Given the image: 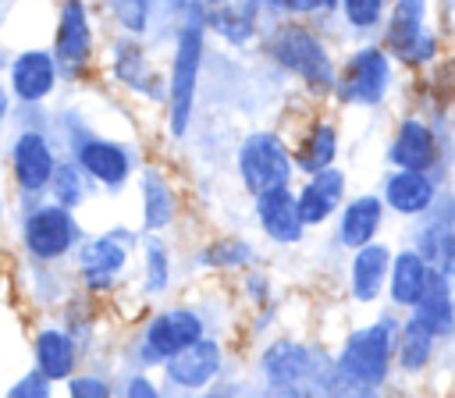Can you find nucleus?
Instances as JSON below:
<instances>
[{
  "label": "nucleus",
  "mask_w": 455,
  "mask_h": 398,
  "mask_svg": "<svg viewBox=\"0 0 455 398\" xmlns=\"http://www.w3.org/2000/svg\"><path fill=\"white\" fill-rule=\"evenodd\" d=\"M395 341H398V323L391 316L352 330L345 338L338 359H334L338 387L355 391V394L380 391L391 377V366H395Z\"/></svg>",
  "instance_id": "1"
},
{
  "label": "nucleus",
  "mask_w": 455,
  "mask_h": 398,
  "mask_svg": "<svg viewBox=\"0 0 455 398\" xmlns=\"http://www.w3.org/2000/svg\"><path fill=\"white\" fill-rule=\"evenodd\" d=\"M206 11H188L174 36L171 53V78H167V128L174 139L188 131L196 92H199V68H203V39H206Z\"/></svg>",
  "instance_id": "2"
},
{
  "label": "nucleus",
  "mask_w": 455,
  "mask_h": 398,
  "mask_svg": "<svg viewBox=\"0 0 455 398\" xmlns=\"http://www.w3.org/2000/svg\"><path fill=\"white\" fill-rule=\"evenodd\" d=\"M267 57L284 68L288 75H295L309 92H320V96H334V85H338V68L323 46V39L316 32H309L306 25H277L267 43H263Z\"/></svg>",
  "instance_id": "3"
},
{
  "label": "nucleus",
  "mask_w": 455,
  "mask_h": 398,
  "mask_svg": "<svg viewBox=\"0 0 455 398\" xmlns=\"http://www.w3.org/2000/svg\"><path fill=\"white\" fill-rule=\"evenodd\" d=\"M82 242V227L64 203H39L21 217V249L36 263H60Z\"/></svg>",
  "instance_id": "4"
},
{
  "label": "nucleus",
  "mask_w": 455,
  "mask_h": 398,
  "mask_svg": "<svg viewBox=\"0 0 455 398\" xmlns=\"http://www.w3.org/2000/svg\"><path fill=\"white\" fill-rule=\"evenodd\" d=\"M238 178H242V188L256 199L270 188H281V185H291V174L299 171L295 167V153L284 146V139L277 131H252L242 139L238 146Z\"/></svg>",
  "instance_id": "5"
},
{
  "label": "nucleus",
  "mask_w": 455,
  "mask_h": 398,
  "mask_svg": "<svg viewBox=\"0 0 455 398\" xmlns=\"http://www.w3.org/2000/svg\"><path fill=\"white\" fill-rule=\"evenodd\" d=\"M391 89V50L377 43H363L341 68L334 100L341 107H377Z\"/></svg>",
  "instance_id": "6"
},
{
  "label": "nucleus",
  "mask_w": 455,
  "mask_h": 398,
  "mask_svg": "<svg viewBox=\"0 0 455 398\" xmlns=\"http://www.w3.org/2000/svg\"><path fill=\"white\" fill-rule=\"evenodd\" d=\"M203 334H206V323L196 309H188V306L160 309L156 316H149V323L135 338V366H142V370L164 366L174 352H181L185 345H192Z\"/></svg>",
  "instance_id": "7"
},
{
  "label": "nucleus",
  "mask_w": 455,
  "mask_h": 398,
  "mask_svg": "<svg viewBox=\"0 0 455 398\" xmlns=\"http://www.w3.org/2000/svg\"><path fill=\"white\" fill-rule=\"evenodd\" d=\"M384 43L402 64H430L437 57V36L427 25V0H391L384 18Z\"/></svg>",
  "instance_id": "8"
},
{
  "label": "nucleus",
  "mask_w": 455,
  "mask_h": 398,
  "mask_svg": "<svg viewBox=\"0 0 455 398\" xmlns=\"http://www.w3.org/2000/svg\"><path fill=\"white\" fill-rule=\"evenodd\" d=\"M132 259V235L128 231H103L92 238H82L75 249V267H78V281L92 291H107L114 288Z\"/></svg>",
  "instance_id": "9"
},
{
  "label": "nucleus",
  "mask_w": 455,
  "mask_h": 398,
  "mask_svg": "<svg viewBox=\"0 0 455 398\" xmlns=\"http://www.w3.org/2000/svg\"><path fill=\"white\" fill-rule=\"evenodd\" d=\"M259 377L270 391L281 394H302L316 387V352L302 341L277 338L259 352Z\"/></svg>",
  "instance_id": "10"
},
{
  "label": "nucleus",
  "mask_w": 455,
  "mask_h": 398,
  "mask_svg": "<svg viewBox=\"0 0 455 398\" xmlns=\"http://www.w3.org/2000/svg\"><path fill=\"white\" fill-rule=\"evenodd\" d=\"M220 373H224V348L210 334L196 338L164 362V380L174 391H206Z\"/></svg>",
  "instance_id": "11"
},
{
  "label": "nucleus",
  "mask_w": 455,
  "mask_h": 398,
  "mask_svg": "<svg viewBox=\"0 0 455 398\" xmlns=\"http://www.w3.org/2000/svg\"><path fill=\"white\" fill-rule=\"evenodd\" d=\"M53 174H57V156H53L50 139L36 128L18 131L14 142H11V178H14V185L25 195H39L43 188H50Z\"/></svg>",
  "instance_id": "12"
},
{
  "label": "nucleus",
  "mask_w": 455,
  "mask_h": 398,
  "mask_svg": "<svg viewBox=\"0 0 455 398\" xmlns=\"http://www.w3.org/2000/svg\"><path fill=\"white\" fill-rule=\"evenodd\" d=\"M57 64L64 75H78L89 57H92V21L85 0H60L57 7V28H53V46Z\"/></svg>",
  "instance_id": "13"
},
{
  "label": "nucleus",
  "mask_w": 455,
  "mask_h": 398,
  "mask_svg": "<svg viewBox=\"0 0 455 398\" xmlns=\"http://www.w3.org/2000/svg\"><path fill=\"white\" fill-rule=\"evenodd\" d=\"M71 153H75V160L85 167V174H89L96 185L110 188V192L124 188V181H128L132 171H135L132 149H128L124 142H114V139L85 135V139H75V142H71Z\"/></svg>",
  "instance_id": "14"
},
{
  "label": "nucleus",
  "mask_w": 455,
  "mask_h": 398,
  "mask_svg": "<svg viewBox=\"0 0 455 398\" xmlns=\"http://www.w3.org/2000/svg\"><path fill=\"white\" fill-rule=\"evenodd\" d=\"M60 64H57V53L53 50H21L14 60H11V71H7V89L14 100L21 103H43L53 89H57V78H60Z\"/></svg>",
  "instance_id": "15"
},
{
  "label": "nucleus",
  "mask_w": 455,
  "mask_h": 398,
  "mask_svg": "<svg viewBox=\"0 0 455 398\" xmlns=\"http://www.w3.org/2000/svg\"><path fill=\"white\" fill-rule=\"evenodd\" d=\"M345 192H348V178L338 163L316 171V174H306L302 188L295 192L299 195V213H302V224L306 227H320L327 224L341 206H345Z\"/></svg>",
  "instance_id": "16"
},
{
  "label": "nucleus",
  "mask_w": 455,
  "mask_h": 398,
  "mask_svg": "<svg viewBox=\"0 0 455 398\" xmlns=\"http://www.w3.org/2000/svg\"><path fill=\"white\" fill-rule=\"evenodd\" d=\"M256 203V220H259V231L274 242V245H295L302 242V235L309 231L302 224V213H299V195L291 192V185H281V188H270L263 195L252 199Z\"/></svg>",
  "instance_id": "17"
},
{
  "label": "nucleus",
  "mask_w": 455,
  "mask_h": 398,
  "mask_svg": "<svg viewBox=\"0 0 455 398\" xmlns=\"http://www.w3.org/2000/svg\"><path fill=\"white\" fill-rule=\"evenodd\" d=\"M384 210H387L384 195L363 192V195L345 199V206L334 213V238H338V245L359 249V245L373 242L380 235V227H384Z\"/></svg>",
  "instance_id": "18"
},
{
  "label": "nucleus",
  "mask_w": 455,
  "mask_h": 398,
  "mask_svg": "<svg viewBox=\"0 0 455 398\" xmlns=\"http://www.w3.org/2000/svg\"><path fill=\"white\" fill-rule=\"evenodd\" d=\"M391 259L395 252L384 242H366L359 249H352V267H348V291L355 302L370 306L387 291V277H391Z\"/></svg>",
  "instance_id": "19"
},
{
  "label": "nucleus",
  "mask_w": 455,
  "mask_h": 398,
  "mask_svg": "<svg viewBox=\"0 0 455 398\" xmlns=\"http://www.w3.org/2000/svg\"><path fill=\"white\" fill-rule=\"evenodd\" d=\"M387 210H395L398 217H419L430 213L437 203V185L430 178V171H409V167H391V174L384 178L380 188Z\"/></svg>",
  "instance_id": "20"
},
{
  "label": "nucleus",
  "mask_w": 455,
  "mask_h": 398,
  "mask_svg": "<svg viewBox=\"0 0 455 398\" xmlns=\"http://www.w3.org/2000/svg\"><path fill=\"white\" fill-rule=\"evenodd\" d=\"M387 163L409 171H430L437 163V139L434 128L419 117H402L387 139Z\"/></svg>",
  "instance_id": "21"
},
{
  "label": "nucleus",
  "mask_w": 455,
  "mask_h": 398,
  "mask_svg": "<svg viewBox=\"0 0 455 398\" xmlns=\"http://www.w3.org/2000/svg\"><path fill=\"white\" fill-rule=\"evenodd\" d=\"M139 206H142V227L149 235H160L171 227L174 213H178V195L171 178L160 167H142L139 174Z\"/></svg>",
  "instance_id": "22"
},
{
  "label": "nucleus",
  "mask_w": 455,
  "mask_h": 398,
  "mask_svg": "<svg viewBox=\"0 0 455 398\" xmlns=\"http://www.w3.org/2000/svg\"><path fill=\"white\" fill-rule=\"evenodd\" d=\"M430 259L419 249H398L391 259V277H387V298L395 309H412L423 298L427 277H430Z\"/></svg>",
  "instance_id": "23"
},
{
  "label": "nucleus",
  "mask_w": 455,
  "mask_h": 398,
  "mask_svg": "<svg viewBox=\"0 0 455 398\" xmlns=\"http://www.w3.org/2000/svg\"><path fill=\"white\" fill-rule=\"evenodd\" d=\"M32 359H36V366H39L53 384H68V380L75 377V366H78V345H75V338H71L64 327L50 323V327H43V330L36 334V341H32Z\"/></svg>",
  "instance_id": "24"
},
{
  "label": "nucleus",
  "mask_w": 455,
  "mask_h": 398,
  "mask_svg": "<svg viewBox=\"0 0 455 398\" xmlns=\"http://www.w3.org/2000/svg\"><path fill=\"white\" fill-rule=\"evenodd\" d=\"M437 330L430 323H423L416 313H409L398 327V341H395V366L409 377L423 373L434 359V348H437Z\"/></svg>",
  "instance_id": "25"
},
{
  "label": "nucleus",
  "mask_w": 455,
  "mask_h": 398,
  "mask_svg": "<svg viewBox=\"0 0 455 398\" xmlns=\"http://www.w3.org/2000/svg\"><path fill=\"white\" fill-rule=\"evenodd\" d=\"M409 313H416L423 323H430L441 338H451V334H455V288L444 281V274H441L437 267H430L423 298H419Z\"/></svg>",
  "instance_id": "26"
},
{
  "label": "nucleus",
  "mask_w": 455,
  "mask_h": 398,
  "mask_svg": "<svg viewBox=\"0 0 455 398\" xmlns=\"http://www.w3.org/2000/svg\"><path fill=\"white\" fill-rule=\"evenodd\" d=\"M110 68H114V78L121 85H128L132 92H149V96H160V78L149 71L146 64V50L135 43V39H117L114 50H110Z\"/></svg>",
  "instance_id": "27"
},
{
  "label": "nucleus",
  "mask_w": 455,
  "mask_h": 398,
  "mask_svg": "<svg viewBox=\"0 0 455 398\" xmlns=\"http://www.w3.org/2000/svg\"><path fill=\"white\" fill-rule=\"evenodd\" d=\"M338 160V128L334 121H313L295 149V167L302 174H316Z\"/></svg>",
  "instance_id": "28"
},
{
  "label": "nucleus",
  "mask_w": 455,
  "mask_h": 398,
  "mask_svg": "<svg viewBox=\"0 0 455 398\" xmlns=\"http://www.w3.org/2000/svg\"><path fill=\"white\" fill-rule=\"evenodd\" d=\"M263 0H242V4H213L206 11V25L224 36L228 43H249L256 32V11Z\"/></svg>",
  "instance_id": "29"
},
{
  "label": "nucleus",
  "mask_w": 455,
  "mask_h": 398,
  "mask_svg": "<svg viewBox=\"0 0 455 398\" xmlns=\"http://www.w3.org/2000/svg\"><path fill=\"white\" fill-rule=\"evenodd\" d=\"M252 256H256L252 245H249L245 238H235V235L213 238V242H206L203 249H196V263L213 267V270H238V267H249Z\"/></svg>",
  "instance_id": "30"
},
{
  "label": "nucleus",
  "mask_w": 455,
  "mask_h": 398,
  "mask_svg": "<svg viewBox=\"0 0 455 398\" xmlns=\"http://www.w3.org/2000/svg\"><path fill=\"white\" fill-rule=\"evenodd\" d=\"M89 174H85V167L78 163V160H68V163H57V174H53V181H50V195L57 199V203H64V206H78V203H85L89 199Z\"/></svg>",
  "instance_id": "31"
},
{
  "label": "nucleus",
  "mask_w": 455,
  "mask_h": 398,
  "mask_svg": "<svg viewBox=\"0 0 455 398\" xmlns=\"http://www.w3.org/2000/svg\"><path fill=\"white\" fill-rule=\"evenodd\" d=\"M142 288L146 295H164L171 288V252L167 245L149 235L146 238V252H142Z\"/></svg>",
  "instance_id": "32"
},
{
  "label": "nucleus",
  "mask_w": 455,
  "mask_h": 398,
  "mask_svg": "<svg viewBox=\"0 0 455 398\" xmlns=\"http://www.w3.org/2000/svg\"><path fill=\"white\" fill-rule=\"evenodd\" d=\"M338 7H341L345 21H348L352 28L370 32V28L384 25V18H387V11H391V0H341Z\"/></svg>",
  "instance_id": "33"
},
{
  "label": "nucleus",
  "mask_w": 455,
  "mask_h": 398,
  "mask_svg": "<svg viewBox=\"0 0 455 398\" xmlns=\"http://www.w3.org/2000/svg\"><path fill=\"white\" fill-rule=\"evenodd\" d=\"M107 4H110V11H114V18L121 21L124 32H132V36L146 32V25H149V0H107Z\"/></svg>",
  "instance_id": "34"
},
{
  "label": "nucleus",
  "mask_w": 455,
  "mask_h": 398,
  "mask_svg": "<svg viewBox=\"0 0 455 398\" xmlns=\"http://www.w3.org/2000/svg\"><path fill=\"white\" fill-rule=\"evenodd\" d=\"M50 391H53V380H50L39 366H32L21 380H14V384H11L7 398H46Z\"/></svg>",
  "instance_id": "35"
},
{
  "label": "nucleus",
  "mask_w": 455,
  "mask_h": 398,
  "mask_svg": "<svg viewBox=\"0 0 455 398\" xmlns=\"http://www.w3.org/2000/svg\"><path fill=\"white\" fill-rule=\"evenodd\" d=\"M68 391L75 394V398H103V394H110V384L103 380V377H92V373H85V377H71L68 380Z\"/></svg>",
  "instance_id": "36"
},
{
  "label": "nucleus",
  "mask_w": 455,
  "mask_h": 398,
  "mask_svg": "<svg viewBox=\"0 0 455 398\" xmlns=\"http://www.w3.org/2000/svg\"><path fill=\"white\" fill-rule=\"evenodd\" d=\"M121 394H128V398H156V394H160V384H156V380H153V377H149V373L139 366V370H135V373L124 380Z\"/></svg>",
  "instance_id": "37"
},
{
  "label": "nucleus",
  "mask_w": 455,
  "mask_h": 398,
  "mask_svg": "<svg viewBox=\"0 0 455 398\" xmlns=\"http://www.w3.org/2000/svg\"><path fill=\"white\" fill-rule=\"evenodd\" d=\"M267 281H270L267 274H245V295H249L256 306H259V302L267 298V291H270V284H267Z\"/></svg>",
  "instance_id": "38"
},
{
  "label": "nucleus",
  "mask_w": 455,
  "mask_h": 398,
  "mask_svg": "<svg viewBox=\"0 0 455 398\" xmlns=\"http://www.w3.org/2000/svg\"><path fill=\"white\" fill-rule=\"evenodd\" d=\"M434 267H437V270L444 274V281L455 288V235L448 238V245H444V252H441V259H437Z\"/></svg>",
  "instance_id": "39"
},
{
  "label": "nucleus",
  "mask_w": 455,
  "mask_h": 398,
  "mask_svg": "<svg viewBox=\"0 0 455 398\" xmlns=\"http://www.w3.org/2000/svg\"><path fill=\"white\" fill-rule=\"evenodd\" d=\"M338 4L341 0H291V14H320V11H331Z\"/></svg>",
  "instance_id": "40"
}]
</instances>
